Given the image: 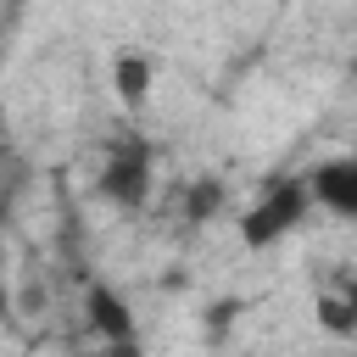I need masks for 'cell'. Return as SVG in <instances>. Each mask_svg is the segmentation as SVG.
Wrapping results in <instances>:
<instances>
[{"mask_svg": "<svg viewBox=\"0 0 357 357\" xmlns=\"http://www.w3.org/2000/svg\"><path fill=\"white\" fill-rule=\"evenodd\" d=\"M307 212H312L307 178H301V173H284V178H273V184L240 212V245H245V251H268V245H279L284 234H296V229L307 223Z\"/></svg>", "mask_w": 357, "mask_h": 357, "instance_id": "1", "label": "cell"}, {"mask_svg": "<svg viewBox=\"0 0 357 357\" xmlns=\"http://www.w3.org/2000/svg\"><path fill=\"white\" fill-rule=\"evenodd\" d=\"M95 190L112 201V206H123V212H134V206H145L151 201V151L145 145H117L112 151V162L100 167V178H95Z\"/></svg>", "mask_w": 357, "mask_h": 357, "instance_id": "2", "label": "cell"}, {"mask_svg": "<svg viewBox=\"0 0 357 357\" xmlns=\"http://www.w3.org/2000/svg\"><path fill=\"white\" fill-rule=\"evenodd\" d=\"M301 178L312 206H324L329 218H357V156H324Z\"/></svg>", "mask_w": 357, "mask_h": 357, "instance_id": "3", "label": "cell"}, {"mask_svg": "<svg viewBox=\"0 0 357 357\" xmlns=\"http://www.w3.org/2000/svg\"><path fill=\"white\" fill-rule=\"evenodd\" d=\"M84 307H89V329H95L100 340H112V346H123V351L134 346V312L123 307V296H112L106 284H95Z\"/></svg>", "mask_w": 357, "mask_h": 357, "instance_id": "4", "label": "cell"}, {"mask_svg": "<svg viewBox=\"0 0 357 357\" xmlns=\"http://www.w3.org/2000/svg\"><path fill=\"white\" fill-rule=\"evenodd\" d=\"M151 56H139V50H123L117 61H112V89H117V100L123 106H145L151 100Z\"/></svg>", "mask_w": 357, "mask_h": 357, "instance_id": "5", "label": "cell"}, {"mask_svg": "<svg viewBox=\"0 0 357 357\" xmlns=\"http://www.w3.org/2000/svg\"><path fill=\"white\" fill-rule=\"evenodd\" d=\"M223 212V178H195L184 190V218L190 223H212Z\"/></svg>", "mask_w": 357, "mask_h": 357, "instance_id": "6", "label": "cell"}, {"mask_svg": "<svg viewBox=\"0 0 357 357\" xmlns=\"http://www.w3.org/2000/svg\"><path fill=\"white\" fill-rule=\"evenodd\" d=\"M357 301H351V290H318V324L329 329V335H351L357 329Z\"/></svg>", "mask_w": 357, "mask_h": 357, "instance_id": "7", "label": "cell"}, {"mask_svg": "<svg viewBox=\"0 0 357 357\" xmlns=\"http://www.w3.org/2000/svg\"><path fill=\"white\" fill-rule=\"evenodd\" d=\"M0 318H11V206L0 201Z\"/></svg>", "mask_w": 357, "mask_h": 357, "instance_id": "8", "label": "cell"}]
</instances>
